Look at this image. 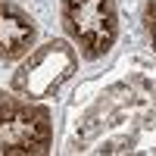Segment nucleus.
Masks as SVG:
<instances>
[{"instance_id": "obj_1", "label": "nucleus", "mask_w": 156, "mask_h": 156, "mask_svg": "<svg viewBox=\"0 0 156 156\" xmlns=\"http://www.w3.org/2000/svg\"><path fill=\"white\" fill-rule=\"evenodd\" d=\"M53 150V109L47 100H28L0 90V156H44Z\"/></svg>"}, {"instance_id": "obj_2", "label": "nucleus", "mask_w": 156, "mask_h": 156, "mask_svg": "<svg viewBox=\"0 0 156 156\" xmlns=\"http://www.w3.org/2000/svg\"><path fill=\"white\" fill-rule=\"evenodd\" d=\"M78 62L81 56L69 37H50L44 44H34L31 53L19 59L9 87L28 100H53L75 78Z\"/></svg>"}, {"instance_id": "obj_3", "label": "nucleus", "mask_w": 156, "mask_h": 156, "mask_svg": "<svg viewBox=\"0 0 156 156\" xmlns=\"http://www.w3.org/2000/svg\"><path fill=\"white\" fill-rule=\"evenodd\" d=\"M62 37L75 44L84 62H97L119 41V3L115 0H59Z\"/></svg>"}, {"instance_id": "obj_4", "label": "nucleus", "mask_w": 156, "mask_h": 156, "mask_svg": "<svg viewBox=\"0 0 156 156\" xmlns=\"http://www.w3.org/2000/svg\"><path fill=\"white\" fill-rule=\"evenodd\" d=\"M37 44V22L16 0H0V62H19Z\"/></svg>"}, {"instance_id": "obj_5", "label": "nucleus", "mask_w": 156, "mask_h": 156, "mask_svg": "<svg viewBox=\"0 0 156 156\" xmlns=\"http://www.w3.org/2000/svg\"><path fill=\"white\" fill-rule=\"evenodd\" d=\"M140 22H144V34H147V41H150L153 53H156V0H147V3H144Z\"/></svg>"}]
</instances>
